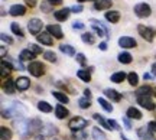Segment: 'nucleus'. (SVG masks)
Segmentation results:
<instances>
[{
	"label": "nucleus",
	"mask_w": 156,
	"mask_h": 140,
	"mask_svg": "<svg viewBox=\"0 0 156 140\" xmlns=\"http://www.w3.org/2000/svg\"><path fill=\"white\" fill-rule=\"evenodd\" d=\"M136 98H137V103H139L142 107H145L146 110H153L155 108V103L152 101V88L149 85H145V87H140L139 90L136 91Z\"/></svg>",
	"instance_id": "1"
},
{
	"label": "nucleus",
	"mask_w": 156,
	"mask_h": 140,
	"mask_svg": "<svg viewBox=\"0 0 156 140\" xmlns=\"http://www.w3.org/2000/svg\"><path fill=\"white\" fill-rule=\"evenodd\" d=\"M23 113H25L23 106L20 103L15 101V103H12L10 107H7V110H6V108L2 110V116L5 118H13V117H17L19 114H23Z\"/></svg>",
	"instance_id": "2"
},
{
	"label": "nucleus",
	"mask_w": 156,
	"mask_h": 140,
	"mask_svg": "<svg viewBox=\"0 0 156 140\" xmlns=\"http://www.w3.org/2000/svg\"><path fill=\"white\" fill-rule=\"evenodd\" d=\"M87 126H88V120H85V118L81 117V116H75V117L71 118L69 123H68V127L73 130V131L83 130V129H85Z\"/></svg>",
	"instance_id": "3"
},
{
	"label": "nucleus",
	"mask_w": 156,
	"mask_h": 140,
	"mask_svg": "<svg viewBox=\"0 0 156 140\" xmlns=\"http://www.w3.org/2000/svg\"><path fill=\"white\" fill-rule=\"evenodd\" d=\"M137 32H139L140 36L145 40H147V42H152L153 38L156 36V29L151 28V26H145V25H139V26H137Z\"/></svg>",
	"instance_id": "4"
},
{
	"label": "nucleus",
	"mask_w": 156,
	"mask_h": 140,
	"mask_svg": "<svg viewBox=\"0 0 156 140\" xmlns=\"http://www.w3.org/2000/svg\"><path fill=\"white\" fill-rule=\"evenodd\" d=\"M134 15L137 17H140V19L149 17L152 15L151 6L147 5V3H137V5L134 6Z\"/></svg>",
	"instance_id": "5"
},
{
	"label": "nucleus",
	"mask_w": 156,
	"mask_h": 140,
	"mask_svg": "<svg viewBox=\"0 0 156 140\" xmlns=\"http://www.w3.org/2000/svg\"><path fill=\"white\" fill-rule=\"evenodd\" d=\"M28 69H29V72L32 74L34 77H36V78H39V77H42L45 74V67L41 64V62H38V61H32L30 64H29V67H28Z\"/></svg>",
	"instance_id": "6"
},
{
	"label": "nucleus",
	"mask_w": 156,
	"mask_h": 140,
	"mask_svg": "<svg viewBox=\"0 0 156 140\" xmlns=\"http://www.w3.org/2000/svg\"><path fill=\"white\" fill-rule=\"evenodd\" d=\"M42 28H44V22H42L41 19L34 17V19H30L28 22V29L32 35H39L41 30H42Z\"/></svg>",
	"instance_id": "7"
},
{
	"label": "nucleus",
	"mask_w": 156,
	"mask_h": 140,
	"mask_svg": "<svg viewBox=\"0 0 156 140\" xmlns=\"http://www.w3.org/2000/svg\"><path fill=\"white\" fill-rule=\"evenodd\" d=\"M119 45L124 48V49H130V48H134L137 44H136L134 38H132V36H122L119 39Z\"/></svg>",
	"instance_id": "8"
},
{
	"label": "nucleus",
	"mask_w": 156,
	"mask_h": 140,
	"mask_svg": "<svg viewBox=\"0 0 156 140\" xmlns=\"http://www.w3.org/2000/svg\"><path fill=\"white\" fill-rule=\"evenodd\" d=\"M36 39H38L39 44L46 45V46H51L54 44V38H52V35H51L49 32H42V33H39Z\"/></svg>",
	"instance_id": "9"
},
{
	"label": "nucleus",
	"mask_w": 156,
	"mask_h": 140,
	"mask_svg": "<svg viewBox=\"0 0 156 140\" xmlns=\"http://www.w3.org/2000/svg\"><path fill=\"white\" fill-rule=\"evenodd\" d=\"M15 126H16L17 131L20 133L22 136H25L26 133H29V120H23V118H19V121H15Z\"/></svg>",
	"instance_id": "10"
},
{
	"label": "nucleus",
	"mask_w": 156,
	"mask_h": 140,
	"mask_svg": "<svg viewBox=\"0 0 156 140\" xmlns=\"http://www.w3.org/2000/svg\"><path fill=\"white\" fill-rule=\"evenodd\" d=\"M46 29H48V32H49L54 38H56V39H62V38H64V33H62V29L59 25H48Z\"/></svg>",
	"instance_id": "11"
},
{
	"label": "nucleus",
	"mask_w": 156,
	"mask_h": 140,
	"mask_svg": "<svg viewBox=\"0 0 156 140\" xmlns=\"http://www.w3.org/2000/svg\"><path fill=\"white\" fill-rule=\"evenodd\" d=\"M15 82H16V88L19 91H26L30 87V81L28 77H19Z\"/></svg>",
	"instance_id": "12"
},
{
	"label": "nucleus",
	"mask_w": 156,
	"mask_h": 140,
	"mask_svg": "<svg viewBox=\"0 0 156 140\" xmlns=\"http://www.w3.org/2000/svg\"><path fill=\"white\" fill-rule=\"evenodd\" d=\"M26 13V7L23 5H13L9 9V15L10 16H23Z\"/></svg>",
	"instance_id": "13"
},
{
	"label": "nucleus",
	"mask_w": 156,
	"mask_h": 140,
	"mask_svg": "<svg viewBox=\"0 0 156 140\" xmlns=\"http://www.w3.org/2000/svg\"><path fill=\"white\" fill-rule=\"evenodd\" d=\"M69 12H71V9L64 7V9H61V10H56L55 13H54V17H55L58 22H65L68 17H69Z\"/></svg>",
	"instance_id": "14"
},
{
	"label": "nucleus",
	"mask_w": 156,
	"mask_h": 140,
	"mask_svg": "<svg viewBox=\"0 0 156 140\" xmlns=\"http://www.w3.org/2000/svg\"><path fill=\"white\" fill-rule=\"evenodd\" d=\"M137 136H139L142 140H156L155 136L152 135V131L147 127H140L137 130Z\"/></svg>",
	"instance_id": "15"
},
{
	"label": "nucleus",
	"mask_w": 156,
	"mask_h": 140,
	"mask_svg": "<svg viewBox=\"0 0 156 140\" xmlns=\"http://www.w3.org/2000/svg\"><path fill=\"white\" fill-rule=\"evenodd\" d=\"M42 129H44V124H42L41 120H38V118H30L29 120V133H35V131Z\"/></svg>",
	"instance_id": "16"
},
{
	"label": "nucleus",
	"mask_w": 156,
	"mask_h": 140,
	"mask_svg": "<svg viewBox=\"0 0 156 140\" xmlns=\"http://www.w3.org/2000/svg\"><path fill=\"white\" fill-rule=\"evenodd\" d=\"M113 6L112 0H97L94 3V9L95 10H107Z\"/></svg>",
	"instance_id": "17"
},
{
	"label": "nucleus",
	"mask_w": 156,
	"mask_h": 140,
	"mask_svg": "<svg viewBox=\"0 0 156 140\" xmlns=\"http://www.w3.org/2000/svg\"><path fill=\"white\" fill-rule=\"evenodd\" d=\"M104 95H106L107 98H110L112 101H116V103H119V101L122 100V95H120V93L116 90H112V88H107V90H104Z\"/></svg>",
	"instance_id": "18"
},
{
	"label": "nucleus",
	"mask_w": 156,
	"mask_h": 140,
	"mask_svg": "<svg viewBox=\"0 0 156 140\" xmlns=\"http://www.w3.org/2000/svg\"><path fill=\"white\" fill-rule=\"evenodd\" d=\"M35 54L30 49H22L20 54H19V59L20 61H34L35 59Z\"/></svg>",
	"instance_id": "19"
},
{
	"label": "nucleus",
	"mask_w": 156,
	"mask_h": 140,
	"mask_svg": "<svg viewBox=\"0 0 156 140\" xmlns=\"http://www.w3.org/2000/svg\"><path fill=\"white\" fill-rule=\"evenodd\" d=\"M106 19L108 20V22H112V23H117L119 20H120V12H117V10H108L106 13Z\"/></svg>",
	"instance_id": "20"
},
{
	"label": "nucleus",
	"mask_w": 156,
	"mask_h": 140,
	"mask_svg": "<svg viewBox=\"0 0 156 140\" xmlns=\"http://www.w3.org/2000/svg\"><path fill=\"white\" fill-rule=\"evenodd\" d=\"M55 116H56V118L62 120V118H65L68 116V110L64 106L58 104V106H55Z\"/></svg>",
	"instance_id": "21"
},
{
	"label": "nucleus",
	"mask_w": 156,
	"mask_h": 140,
	"mask_svg": "<svg viewBox=\"0 0 156 140\" xmlns=\"http://www.w3.org/2000/svg\"><path fill=\"white\" fill-rule=\"evenodd\" d=\"M127 117L129 118H134V120H140L142 118V113L134 108V107H129L127 108Z\"/></svg>",
	"instance_id": "22"
},
{
	"label": "nucleus",
	"mask_w": 156,
	"mask_h": 140,
	"mask_svg": "<svg viewBox=\"0 0 156 140\" xmlns=\"http://www.w3.org/2000/svg\"><path fill=\"white\" fill-rule=\"evenodd\" d=\"M93 139L94 140H107V136L100 127H94V129H93Z\"/></svg>",
	"instance_id": "23"
},
{
	"label": "nucleus",
	"mask_w": 156,
	"mask_h": 140,
	"mask_svg": "<svg viewBox=\"0 0 156 140\" xmlns=\"http://www.w3.org/2000/svg\"><path fill=\"white\" fill-rule=\"evenodd\" d=\"M15 87H16V82H13L12 79H7V81L3 82V90L7 94H13L15 93Z\"/></svg>",
	"instance_id": "24"
},
{
	"label": "nucleus",
	"mask_w": 156,
	"mask_h": 140,
	"mask_svg": "<svg viewBox=\"0 0 156 140\" xmlns=\"http://www.w3.org/2000/svg\"><path fill=\"white\" fill-rule=\"evenodd\" d=\"M117 59H119V62H122V64H130V62L133 61V56L130 55L129 52H122V54H119Z\"/></svg>",
	"instance_id": "25"
},
{
	"label": "nucleus",
	"mask_w": 156,
	"mask_h": 140,
	"mask_svg": "<svg viewBox=\"0 0 156 140\" xmlns=\"http://www.w3.org/2000/svg\"><path fill=\"white\" fill-rule=\"evenodd\" d=\"M77 77L80 79H83L84 82H90V81H91V74H90L88 71H85V69H78Z\"/></svg>",
	"instance_id": "26"
},
{
	"label": "nucleus",
	"mask_w": 156,
	"mask_h": 140,
	"mask_svg": "<svg viewBox=\"0 0 156 140\" xmlns=\"http://www.w3.org/2000/svg\"><path fill=\"white\" fill-rule=\"evenodd\" d=\"M12 71V65L10 62L7 61V59H3L2 61V77H6V75H9Z\"/></svg>",
	"instance_id": "27"
},
{
	"label": "nucleus",
	"mask_w": 156,
	"mask_h": 140,
	"mask_svg": "<svg viewBox=\"0 0 156 140\" xmlns=\"http://www.w3.org/2000/svg\"><path fill=\"white\" fill-rule=\"evenodd\" d=\"M12 130L7 129V127H2L0 129V140H12Z\"/></svg>",
	"instance_id": "28"
},
{
	"label": "nucleus",
	"mask_w": 156,
	"mask_h": 140,
	"mask_svg": "<svg viewBox=\"0 0 156 140\" xmlns=\"http://www.w3.org/2000/svg\"><path fill=\"white\" fill-rule=\"evenodd\" d=\"M59 49H61L62 54H65V55H68V56H75V49H74V46H71V45H64V44H62V45L59 46Z\"/></svg>",
	"instance_id": "29"
},
{
	"label": "nucleus",
	"mask_w": 156,
	"mask_h": 140,
	"mask_svg": "<svg viewBox=\"0 0 156 140\" xmlns=\"http://www.w3.org/2000/svg\"><path fill=\"white\" fill-rule=\"evenodd\" d=\"M124 78H126V72H123V71L114 72L112 77H110V79H112L113 82H123V81H124Z\"/></svg>",
	"instance_id": "30"
},
{
	"label": "nucleus",
	"mask_w": 156,
	"mask_h": 140,
	"mask_svg": "<svg viewBox=\"0 0 156 140\" xmlns=\"http://www.w3.org/2000/svg\"><path fill=\"white\" fill-rule=\"evenodd\" d=\"M52 95H54V97H55L59 103H62V104H67L68 101H69L68 95H65L64 93H59V91H54V93H52Z\"/></svg>",
	"instance_id": "31"
},
{
	"label": "nucleus",
	"mask_w": 156,
	"mask_h": 140,
	"mask_svg": "<svg viewBox=\"0 0 156 140\" xmlns=\"http://www.w3.org/2000/svg\"><path fill=\"white\" fill-rule=\"evenodd\" d=\"M38 110H41L42 113H51L52 111V106L46 101H39L38 103Z\"/></svg>",
	"instance_id": "32"
},
{
	"label": "nucleus",
	"mask_w": 156,
	"mask_h": 140,
	"mask_svg": "<svg viewBox=\"0 0 156 140\" xmlns=\"http://www.w3.org/2000/svg\"><path fill=\"white\" fill-rule=\"evenodd\" d=\"M81 39H83L84 44H88V45H93L95 42V38L93 33H90V32H85V33H83V36H81Z\"/></svg>",
	"instance_id": "33"
},
{
	"label": "nucleus",
	"mask_w": 156,
	"mask_h": 140,
	"mask_svg": "<svg viewBox=\"0 0 156 140\" xmlns=\"http://www.w3.org/2000/svg\"><path fill=\"white\" fill-rule=\"evenodd\" d=\"M10 28H12V32H13V33L16 35V36H19V38H20V39H22L23 36H25V35H23V32H22V28H20V26H19V25H17L16 22H13L10 25Z\"/></svg>",
	"instance_id": "34"
},
{
	"label": "nucleus",
	"mask_w": 156,
	"mask_h": 140,
	"mask_svg": "<svg viewBox=\"0 0 156 140\" xmlns=\"http://www.w3.org/2000/svg\"><path fill=\"white\" fill-rule=\"evenodd\" d=\"M56 133H58V129H56L55 126H52V124H46L45 126L44 136H52V135H56Z\"/></svg>",
	"instance_id": "35"
},
{
	"label": "nucleus",
	"mask_w": 156,
	"mask_h": 140,
	"mask_svg": "<svg viewBox=\"0 0 156 140\" xmlns=\"http://www.w3.org/2000/svg\"><path fill=\"white\" fill-rule=\"evenodd\" d=\"M127 79H129V84L136 87V85L139 84V77H137V74L136 72H130L127 75Z\"/></svg>",
	"instance_id": "36"
},
{
	"label": "nucleus",
	"mask_w": 156,
	"mask_h": 140,
	"mask_svg": "<svg viewBox=\"0 0 156 140\" xmlns=\"http://www.w3.org/2000/svg\"><path fill=\"white\" fill-rule=\"evenodd\" d=\"M94 118L95 120H97V121H98V123H100V126H103V127H104V129H110V126H108V121H107L106 118L103 117V116H100V114H94ZM112 130V129H110Z\"/></svg>",
	"instance_id": "37"
},
{
	"label": "nucleus",
	"mask_w": 156,
	"mask_h": 140,
	"mask_svg": "<svg viewBox=\"0 0 156 140\" xmlns=\"http://www.w3.org/2000/svg\"><path fill=\"white\" fill-rule=\"evenodd\" d=\"M98 104H100L106 111H108V113H112L113 111V107H112V104L108 103V101L106 100V98H98Z\"/></svg>",
	"instance_id": "38"
},
{
	"label": "nucleus",
	"mask_w": 156,
	"mask_h": 140,
	"mask_svg": "<svg viewBox=\"0 0 156 140\" xmlns=\"http://www.w3.org/2000/svg\"><path fill=\"white\" fill-rule=\"evenodd\" d=\"M73 137L75 140H85L87 139V133L84 130H77V131H73Z\"/></svg>",
	"instance_id": "39"
},
{
	"label": "nucleus",
	"mask_w": 156,
	"mask_h": 140,
	"mask_svg": "<svg viewBox=\"0 0 156 140\" xmlns=\"http://www.w3.org/2000/svg\"><path fill=\"white\" fill-rule=\"evenodd\" d=\"M44 58H45V61L56 62V55L52 52V51H46V52H44Z\"/></svg>",
	"instance_id": "40"
},
{
	"label": "nucleus",
	"mask_w": 156,
	"mask_h": 140,
	"mask_svg": "<svg viewBox=\"0 0 156 140\" xmlns=\"http://www.w3.org/2000/svg\"><path fill=\"white\" fill-rule=\"evenodd\" d=\"M78 104H80V107H81V108H88V107L91 106V103H90V98H87V97H84V98H80V100H78Z\"/></svg>",
	"instance_id": "41"
},
{
	"label": "nucleus",
	"mask_w": 156,
	"mask_h": 140,
	"mask_svg": "<svg viewBox=\"0 0 156 140\" xmlns=\"http://www.w3.org/2000/svg\"><path fill=\"white\" fill-rule=\"evenodd\" d=\"M75 61H77L80 65H85V64H87V58H85L84 54H77V55H75Z\"/></svg>",
	"instance_id": "42"
},
{
	"label": "nucleus",
	"mask_w": 156,
	"mask_h": 140,
	"mask_svg": "<svg viewBox=\"0 0 156 140\" xmlns=\"http://www.w3.org/2000/svg\"><path fill=\"white\" fill-rule=\"evenodd\" d=\"M52 9V5H51L49 2H42V5H41V10L42 12H49Z\"/></svg>",
	"instance_id": "43"
},
{
	"label": "nucleus",
	"mask_w": 156,
	"mask_h": 140,
	"mask_svg": "<svg viewBox=\"0 0 156 140\" xmlns=\"http://www.w3.org/2000/svg\"><path fill=\"white\" fill-rule=\"evenodd\" d=\"M29 49L32 51L35 55H38V54H41V52H42V49H41L38 45H35V44H30V45H29Z\"/></svg>",
	"instance_id": "44"
},
{
	"label": "nucleus",
	"mask_w": 156,
	"mask_h": 140,
	"mask_svg": "<svg viewBox=\"0 0 156 140\" xmlns=\"http://www.w3.org/2000/svg\"><path fill=\"white\" fill-rule=\"evenodd\" d=\"M73 29L74 30H81V29H84V23L80 22V20H75L73 23Z\"/></svg>",
	"instance_id": "45"
},
{
	"label": "nucleus",
	"mask_w": 156,
	"mask_h": 140,
	"mask_svg": "<svg viewBox=\"0 0 156 140\" xmlns=\"http://www.w3.org/2000/svg\"><path fill=\"white\" fill-rule=\"evenodd\" d=\"M0 36H2V40H3V42H7L9 45H12V44H13V39H12L10 36H9V35L2 33V35H0Z\"/></svg>",
	"instance_id": "46"
},
{
	"label": "nucleus",
	"mask_w": 156,
	"mask_h": 140,
	"mask_svg": "<svg viewBox=\"0 0 156 140\" xmlns=\"http://www.w3.org/2000/svg\"><path fill=\"white\" fill-rule=\"evenodd\" d=\"M71 12H74V13H80V12H83V6L81 5H75L71 7Z\"/></svg>",
	"instance_id": "47"
},
{
	"label": "nucleus",
	"mask_w": 156,
	"mask_h": 140,
	"mask_svg": "<svg viewBox=\"0 0 156 140\" xmlns=\"http://www.w3.org/2000/svg\"><path fill=\"white\" fill-rule=\"evenodd\" d=\"M147 129L151 130L152 133H155L156 131V121H151V123L147 124Z\"/></svg>",
	"instance_id": "48"
},
{
	"label": "nucleus",
	"mask_w": 156,
	"mask_h": 140,
	"mask_svg": "<svg viewBox=\"0 0 156 140\" xmlns=\"http://www.w3.org/2000/svg\"><path fill=\"white\" fill-rule=\"evenodd\" d=\"M123 123H124V126H126V129H132V123H130L129 117H123Z\"/></svg>",
	"instance_id": "49"
},
{
	"label": "nucleus",
	"mask_w": 156,
	"mask_h": 140,
	"mask_svg": "<svg viewBox=\"0 0 156 140\" xmlns=\"http://www.w3.org/2000/svg\"><path fill=\"white\" fill-rule=\"evenodd\" d=\"M108 126H110V129H116L119 130V124L114 121V120H108Z\"/></svg>",
	"instance_id": "50"
},
{
	"label": "nucleus",
	"mask_w": 156,
	"mask_h": 140,
	"mask_svg": "<svg viewBox=\"0 0 156 140\" xmlns=\"http://www.w3.org/2000/svg\"><path fill=\"white\" fill-rule=\"evenodd\" d=\"M48 2H49V3H51V5H52V6L61 5V3H62V0H48Z\"/></svg>",
	"instance_id": "51"
},
{
	"label": "nucleus",
	"mask_w": 156,
	"mask_h": 140,
	"mask_svg": "<svg viewBox=\"0 0 156 140\" xmlns=\"http://www.w3.org/2000/svg\"><path fill=\"white\" fill-rule=\"evenodd\" d=\"M36 2H38V0H26V3H28L30 7H34V6L36 5Z\"/></svg>",
	"instance_id": "52"
},
{
	"label": "nucleus",
	"mask_w": 156,
	"mask_h": 140,
	"mask_svg": "<svg viewBox=\"0 0 156 140\" xmlns=\"http://www.w3.org/2000/svg\"><path fill=\"white\" fill-rule=\"evenodd\" d=\"M100 49L101 51H107V44L106 42H101L100 44Z\"/></svg>",
	"instance_id": "53"
},
{
	"label": "nucleus",
	"mask_w": 156,
	"mask_h": 140,
	"mask_svg": "<svg viewBox=\"0 0 156 140\" xmlns=\"http://www.w3.org/2000/svg\"><path fill=\"white\" fill-rule=\"evenodd\" d=\"M84 95H85L87 98H91V91H90V90H84Z\"/></svg>",
	"instance_id": "54"
},
{
	"label": "nucleus",
	"mask_w": 156,
	"mask_h": 140,
	"mask_svg": "<svg viewBox=\"0 0 156 140\" xmlns=\"http://www.w3.org/2000/svg\"><path fill=\"white\" fill-rule=\"evenodd\" d=\"M152 72H153V77H156V62L152 65Z\"/></svg>",
	"instance_id": "55"
},
{
	"label": "nucleus",
	"mask_w": 156,
	"mask_h": 140,
	"mask_svg": "<svg viewBox=\"0 0 156 140\" xmlns=\"http://www.w3.org/2000/svg\"><path fill=\"white\" fill-rule=\"evenodd\" d=\"M0 49H2V51H0V54H2V56H5V54H6V48H5V46H2Z\"/></svg>",
	"instance_id": "56"
},
{
	"label": "nucleus",
	"mask_w": 156,
	"mask_h": 140,
	"mask_svg": "<svg viewBox=\"0 0 156 140\" xmlns=\"http://www.w3.org/2000/svg\"><path fill=\"white\" fill-rule=\"evenodd\" d=\"M80 3H84V2H97V0H78Z\"/></svg>",
	"instance_id": "57"
},
{
	"label": "nucleus",
	"mask_w": 156,
	"mask_h": 140,
	"mask_svg": "<svg viewBox=\"0 0 156 140\" xmlns=\"http://www.w3.org/2000/svg\"><path fill=\"white\" fill-rule=\"evenodd\" d=\"M152 75H149V74H145V79H151Z\"/></svg>",
	"instance_id": "58"
},
{
	"label": "nucleus",
	"mask_w": 156,
	"mask_h": 140,
	"mask_svg": "<svg viewBox=\"0 0 156 140\" xmlns=\"http://www.w3.org/2000/svg\"><path fill=\"white\" fill-rule=\"evenodd\" d=\"M122 139H123V140H127V139H126V137H124V136H123V135H122Z\"/></svg>",
	"instance_id": "59"
},
{
	"label": "nucleus",
	"mask_w": 156,
	"mask_h": 140,
	"mask_svg": "<svg viewBox=\"0 0 156 140\" xmlns=\"http://www.w3.org/2000/svg\"><path fill=\"white\" fill-rule=\"evenodd\" d=\"M155 93H156V90H155Z\"/></svg>",
	"instance_id": "60"
}]
</instances>
